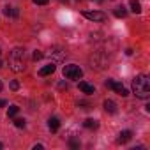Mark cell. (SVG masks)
<instances>
[{
  "mask_svg": "<svg viewBox=\"0 0 150 150\" xmlns=\"http://www.w3.org/2000/svg\"><path fill=\"white\" fill-rule=\"evenodd\" d=\"M0 90H2V81H0Z\"/></svg>",
  "mask_w": 150,
  "mask_h": 150,
  "instance_id": "obj_24",
  "label": "cell"
},
{
  "mask_svg": "<svg viewBox=\"0 0 150 150\" xmlns=\"http://www.w3.org/2000/svg\"><path fill=\"white\" fill-rule=\"evenodd\" d=\"M4 14H6L7 18H18V16H20V11H18L16 7L6 6V7H4Z\"/></svg>",
  "mask_w": 150,
  "mask_h": 150,
  "instance_id": "obj_8",
  "label": "cell"
},
{
  "mask_svg": "<svg viewBox=\"0 0 150 150\" xmlns=\"http://www.w3.org/2000/svg\"><path fill=\"white\" fill-rule=\"evenodd\" d=\"M131 11L134 14H139L141 13V4L138 2V0H131Z\"/></svg>",
  "mask_w": 150,
  "mask_h": 150,
  "instance_id": "obj_14",
  "label": "cell"
},
{
  "mask_svg": "<svg viewBox=\"0 0 150 150\" xmlns=\"http://www.w3.org/2000/svg\"><path fill=\"white\" fill-rule=\"evenodd\" d=\"M6 104H7V103H6L4 99H0V108H2V106H6Z\"/></svg>",
  "mask_w": 150,
  "mask_h": 150,
  "instance_id": "obj_22",
  "label": "cell"
},
{
  "mask_svg": "<svg viewBox=\"0 0 150 150\" xmlns=\"http://www.w3.org/2000/svg\"><path fill=\"white\" fill-rule=\"evenodd\" d=\"M103 106H104V110H106L108 113H117V103H115V101H111V99H106Z\"/></svg>",
  "mask_w": 150,
  "mask_h": 150,
  "instance_id": "obj_11",
  "label": "cell"
},
{
  "mask_svg": "<svg viewBox=\"0 0 150 150\" xmlns=\"http://www.w3.org/2000/svg\"><path fill=\"white\" fill-rule=\"evenodd\" d=\"M64 76L67 80H80L83 76V71L80 69V65L69 64V65H64Z\"/></svg>",
  "mask_w": 150,
  "mask_h": 150,
  "instance_id": "obj_3",
  "label": "cell"
},
{
  "mask_svg": "<svg viewBox=\"0 0 150 150\" xmlns=\"http://www.w3.org/2000/svg\"><path fill=\"white\" fill-rule=\"evenodd\" d=\"M42 57H44V55H42L39 50H35V51H34V60H41Z\"/></svg>",
  "mask_w": 150,
  "mask_h": 150,
  "instance_id": "obj_17",
  "label": "cell"
},
{
  "mask_svg": "<svg viewBox=\"0 0 150 150\" xmlns=\"http://www.w3.org/2000/svg\"><path fill=\"white\" fill-rule=\"evenodd\" d=\"M0 53H2V51H0Z\"/></svg>",
  "mask_w": 150,
  "mask_h": 150,
  "instance_id": "obj_26",
  "label": "cell"
},
{
  "mask_svg": "<svg viewBox=\"0 0 150 150\" xmlns=\"http://www.w3.org/2000/svg\"><path fill=\"white\" fill-rule=\"evenodd\" d=\"M53 72H55V64L51 62V64L44 65V67L39 71V76H50V74H53Z\"/></svg>",
  "mask_w": 150,
  "mask_h": 150,
  "instance_id": "obj_7",
  "label": "cell"
},
{
  "mask_svg": "<svg viewBox=\"0 0 150 150\" xmlns=\"http://www.w3.org/2000/svg\"><path fill=\"white\" fill-rule=\"evenodd\" d=\"M14 125H16V127H20V129H21V127H25V118H14Z\"/></svg>",
  "mask_w": 150,
  "mask_h": 150,
  "instance_id": "obj_16",
  "label": "cell"
},
{
  "mask_svg": "<svg viewBox=\"0 0 150 150\" xmlns=\"http://www.w3.org/2000/svg\"><path fill=\"white\" fill-rule=\"evenodd\" d=\"M18 111H20V108L16 106V104H13V106H9V110H7V117H16L18 115Z\"/></svg>",
  "mask_w": 150,
  "mask_h": 150,
  "instance_id": "obj_15",
  "label": "cell"
},
{
  "mask_svg": "<svg viewBox=\"0 0 150 150\" xmlns=\"http://www.w3.org/2000/svg\"><path fill=\"white\" fill-rule=\"evenodd\" d=\"M48 127H50L51 132H57V131L60 129V120H58L57 117H51V118L48 120Z\"/></svg>",
  "mask_w": 150,
  "mask_h": 150,
  "instance_id": "obj_9",
  "label": "cell"
},
{
  "mask_svg": "<svg viewBox=\"0 0 150 150\" xmlns=\"http://www.w3.org/2000/svg\"><path fill=\"white\" fill-rule=\"evenodd\" d=\"M0 67H2V60H0Z\"/></svg>",
  "mask_w": 150,
  "mask_h": 150,
  "instance_id": "obj_25",
  "label": "cell"
},
{
  "mask_svg": "<svg viewBox=\"0 0 150 150\" xmlns=\"http://www.w3.org/2000/svg\"><path fill=\"white\" fill-rule=\"evenodd\" d=\"M131 138H132V132H131V131H122V132L118 134V139H117V143H118V145H124V143H127Z\"/></svg>",
  "mask_w": 150,
  "mask_h": 150,
  "instance_id": "obj_6",
  "label": "cell"
},
{
  "mask_svg": "<svg viewBox=\"0 0 150 150\" xmlns=\"http://www.w3.org/2000/svg\"><path fill=\"white\" fill-rule=\"evenodd\" d=\"M32 2H34V4H37V6H46L50 0H32Z\"/></svg>",
  "mask_w": 150,
  "mask_h": 150,
  "instance_id": "obj_19",
  "label": "cell"
},
{
  "mask_svg": "<svg viewBox=\"0 0 150 150\" xmlns=\"http://www.w3.org/2000/svg\"><path fill=\"white\" fill-rule=\"evenodd\" d=\"M69 145H71V148H78V146H80V141H76V139H71V141H69Z\"/></svg>",
  "mask_w": 150,
  "mask_h": 150,
  "instance_id": "obj_18",
  "label": "cell"
},
{
  "mask_svg": "<svg viewBox=\"0 0 150 150\" xmlns=\"http://www.w3.org/2000/svg\"><path fill=\"white\" fill-rule=\"evenodd\" d=\"M132 92L138 99H148L150 97V81L145 74H138L132 80Z\"/></svg>",
  "mask_w": 150,
  "mask_h": 150,
  "instance_id": "obj_1",
  "label": "cell"
},
{
  "mask_svg": "<svg viewBox=\"0 0 150 150\" xmlns=\"http://www.w3.org/2000/svg\"><path fill=\"white\" fill-rule=\"evenodd\" d=\"M9 67L14 72H21L25 69V50L23 48H14L9 55Z\"/></svg>",
  "mask_w": 150,
  "mask_h": 150,
  "instance_id": "obj_2",
  "label": "cell"
},
{
  "mask_svg": "<svg viewBox=\"0 0 150 150\" xmlns=\"http://www.w3.org/2000/svg\"><path fill=\"white\" fill-rule=\"evenodd\" d=\"M83 16L90 21H104L106 20V14L101 11H83Z\"/></svg>",
  "mask_w": 150,
  "mask_h": 150,
  "instance_id": "obj_4",
  "label": "cell"
},
{
  "mask_svg": "<svg viewBox=\"0 0 150 150\" xmlns=\"http://www.w3.org/2000/svg\"><path fill=\"white\" fill-rule=\"evenodd\" d=\"M80 90H81L83 94H94V92H96L94 85H90V83H87V81H80Z\"/></svg>",
  "mask_w": 150,
  "mask_h": 150,
  "instance_id": "obj_10",
  "label": "cell"
},
{
  "mask_svg": "<svg viewBox=\"0 0 150 150\" xmlns=\"http://www.w3.org/2000/svg\"><path fill=\"white\" fill-rule=\"evenodd\" d=\"M83 125H85L87 129L94 131V129H97V127H99V122H97V120H94V118H87V120L83 122Z\"/></svg>",
  "mask_w": 150,
  "mask_h": 150,
  "instance_id": "obj_12",
  "label": "cell"
},
{
  "mask_svg": "<svg viewBox=\"0 0 150 150\" xmlns=\"http://www.w3.org/2000/svg\"><path fill=\"white\" fill-rule=\"evenodd\" d=\"M42 148H44L42 145H34V150H42Z\"/></svg>",
  "mask_w": 150,
  "mask_h": 150,
  "instance_id": "obj_21",
  "label": "cell"
},
{
  "mask_svg": "<svg viewBox=\"0 0 150 150\" xmlns=\"http://www.w3.org/2000/svg\"><path fill=\"white\" fill-rule=\"evenodd\" d=\"M20 88V83L18 81H11V90H18Z\"/></svg>",
  "mask_w": 150,
  "mask_h": 150,
  "instance_id": "obj_20",
  "label": "cell"
},
{
  "mask_svg": "<svg viewBox=\"0 0 150 150\" xmlns=\"http://www.w3.org/2000/svg\"><path fill=\"white\" fill-rule=\"evenodd\" d=\"M111 88H113L118 96H122V97H127V96H129V90H127L122 83H118V81H113V83H111Z\"/></svg>",
  "mask_w": 150,
  "mask_h": 150,
  "instance_id": "obj_5",
  "label": "cell"
},
{
  "mask_svg": "<svg viewBox=\"0 0 150 150\" xmlns=\"http://www.w3.org/2000/svg\"><path fill=\"white\" fill-rule=\"evenodd\" d=\"M113 14H115L117 18H125V16H127V11H125V7H124V6H118V7L113 11Z\"/></svg>",
  "mask_w": 150,
  "mask_h": 150,
  "instance_id": "obj_13",
  "label": "cell"
},
{
  "mask_svg": "<svg viewBox=\"0 0 150 150\" xmlns=\"http://www.w3.org/2000/svg\"><path fill=\"white\" fill-rule=\"evenodd\" d=\"M0 148H4V143H0Z\"/></svg>",
  "mask_w": 150,
  "mask_h": 150,
  "instance_id": "obj_23",
  "label": "cell"
}]
</instances>
